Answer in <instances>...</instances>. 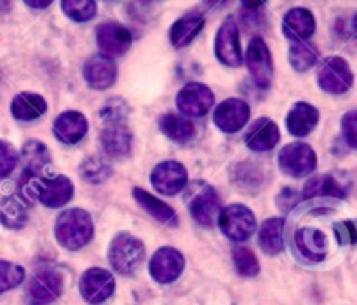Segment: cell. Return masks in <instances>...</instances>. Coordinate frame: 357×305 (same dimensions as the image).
Segmentation results:
<instances>
[{
    "label": "cell",
    "instance_id": "cell-1",
    "mask_svg": "<svg viewBox=\"0 0 357 305\" xmlns=\"http://www.w3.org/2000/svg\"><path fill=\"white\" fill-rule=\"evenodd\" d=\"M58 243L70 251H77L91 243L94 236L93 218L80 208H70L58 216L54 225Z\"/></svg>",
    "mask_w": 357,
    "mask_h": 305
},
{
    "label": "cell",
    "instance_id": "cell-2",
    "mask_svg": "<svg viewBox=\"0 0 357 305\" xmlns=\"http://www.w3.org/2000/svg\"><path fill=\"white\" fill-rule=\"evenodd\" d=\"M143 258H145V244L129 232L117 234L108 246V262L114 271L122 276L135 274Z\"/></svg>",
    "mask_w": 357,
    "mask_h": 305
},
{
    "label": "cell",
    "instance_id": "cell-3",
    "mask_svg": "<svg viewBox=\"0 0 357 305\" xmlns=\"http://www.w3.org/2000/svg\"><path fill=\"white\" fill-rule=\"evenodd\" d=\"M185 202H187L188 211L194 216L195 222L204 227H211L218 220L220 211H222L220 195L206 181H194L192 185H188Z\"/></svg>",
    "mask_w": 357,
    "mask_h": 305
},
{
    "label": "cell",
    "instance_id": "cell-4",
    "mask_svg": "<svg viewBox=\"0 0 357 305\" xmlns=\"http://www.w3.org/2000/svg\"><path fill=\"white\" fill-rule=\"evenodd\" d=\"M216 222L222 232L236 243H244L257 230V218L253 211L243 204H230L223 208Z\"/></svg>",
    "mask_w": 357,
    "mask_h": 305
},
{
    "label": "cell",
    "instance_id": "cell-5",
    "mask_svg": "<svg viewBox=\"0 0 357 305\" xmlns=\"http://www.w3.org/2000/svg\"><path fill=\"white\" fill-rule=\"evenodd\" d=\"M317 84L324 93L344 94L354 84V73L351 65L342 56H330L323 61L317 72Z\"/></svg>",
    "mask_w": 357,
    "mask_h": 305
},
{
    "label": "cell",
    "instance_id": "cell-6",
    "mask_svg": "<svg viewBox=\"0 0 357 305\" xmlns=\"http://www.w3.org/2000/svg\"><path fill=\"white\" fill-rule=\"evenodd\" d=\"M279 168L288 177H309L317 168V156L312 147L307 143H289L279 152Z\"/></svg>",
    "mask_w": 357,
    "mask_h": 305
},
{
    "label": "cell",
    "instance_id": "cell-7",
    "mask_svg": "<svg viewBox=\"0 0 357 305\" xmlns=\"http://www.w3.org/2000/svg\"><path fill=\"white\" fill-rule=\"evenodd\" d=\"M248 70H250L251 77L257 82L258 87L267 89L271 87L272 80H274V63H272V54L268 45L261 37H253L248 44L246 56H244Z\"/></svg>",
    "mask_w": 357,
    "mask_h": 305
},
{
    "label": "cell",
    "instance_id": "cell-8",
    "mask_svg": "<svg viewBox=\"0 0 357 305\" xmlns=\"http://www.w3.org/2000/svg\"><path fill=\"white\" fill-rule=\"evenodd\" d=\"M65 288V278L54 269L37 272L30 279L26 288V299L31 305H47L59 299Z\"/></svg>",
    "mask_w": 357,
    "mask_h": 305
},
{
    "label": "cell",
    "instance_id": "cell-9",
    "mask_svg": "<svg viewBox=\"0 0 357 305\" xmlns=\"http://www.w3.org/2000/svg\"><path fill=\"white\" fill-rule=\"evenodd\" d=\"M215 54L220 63L225 66L237 68L243 63V49H241L239 28H237L234 16H229L216 31Z\"/></svg>",
    "mask_w": 357,
    "mask_h": 305
},
{
    "label": "cell",
    "instance_id": "cell-10",
    "mask_svg": "<svg viewBox=\"0 0 357 305\" xmlns=\"http://www.w3.org/2000/svg\"><path fill=\"white\" fill-rule=\"evenodd\" d=\"M79 290L82 299L91 305L107 302L115 292V279L101 267H91L80 276Z\"/></svg>",
    "mask_w": 357,
    "mask_h": 305
},
{
    "label": "cell",
    "instance_id": "cell-11",
    "mask_svg": "<svg viewBox=\"0 0 357 305\" xmlns=\"http://www.w3.org/2000/svg\"><path fill=\"white\" fill-rule=\"evenodd\" d=\"M215 105V94L206 84L188 82L178 91L176 107L188 117H202Z\"/></svg>",
    "mask_w": 357,
    "mask_h": 305
},
{
    "label": "cell",
    "instance_id": "cell-12",
    "mask_svg": "<svg viewBox=\"0 0 357 305\" xmlns=\"http://www.w3.org/2000/svg\"><path fill=\"white\" fill-rule=\"evenodd\" d=\"M185 269V257L176 250V248L164 246L159 248L152 255L149 264V272L153 281L160 285H169L174 283L181 276Z\"/></svg>",
    "mask_w": 357,
    "mask_h": 305
},
{
    "label": "cell",
    "instance_id": "cell-13",
    "mask_svg": "<svg viewBox=\"0 0 357 305\" xmlns=\"http://www.w3.org/2000/svg\"><path fill=\"white\" fill-rule=\"evenodd\" d=\"M96 44L101 54L112 59L129 51L132 44V35L124 24L117 21H105L96 28Z\"/></svg>",
    "mask_w": 357,
    "mask_h": 305
},
{
    "label": "cell",
    "instance_id": "cell-14",
    "mask_svg": "<svg viewBox=\"0 0 357 305\" xmlns=\"http://www.w3.org/2000/svg\"><path fill=\"white\" fill-rule=\"evenodd\" d=\"M153 188L164 195H174L187 187L188 173L178 161H162L153 168L150 174Z\"/></svg>",
    "mask_w": 357,
    "mask_h": 305
},
{
    "label": "cell",
    "instance_id": "cell-15",
    "mask_svg": "<svg viewBox=\"0 0 357 305\" xmlns=\"http://www.w3.org/2000/svg\"><path fill=\"white\" fill-rule=\"evenodd\" d=\"M250 115L251 110L246 101L239 100V98H229L216 107L213 119L220 131L237 133L248 124Z\"/></svg>",
    "mask_w": 357,
    "mask_h": 305
},
{
    "label": "cell",
    "instance_id": "cell-16",
    "mask_svg": "<svg viewBox=\"0 0 357 305\" xmlns=\"http://www.w3.org/2000/svg\"><path fill=\"white\" fill-rule=\"evenodd\" d=\"M293 241H295V248L300 257L305 260L319 264L326 258L330 246H328V237L323 230L316 227H300L296 229Z\"/></svg>",
    "mask_w": 357,
    "mask_h": 305
},
{
    "label": "cell",
    "instance_id": "cell-17",
    "mask_svg": "<svg viewBox=\"0 0 357 305\" xmlns=\"http://www.w3.org/2000/svg\"><path fill=\"white\" fill-rule=\"evenodd\" d=\"M82 73L91 89L105 91L114 86V82L117 80V65L114 59L103 54H96L87 59Z\"/></svg>",
    "mask_w": 357,
    "mask_h": 305
},
{
    "label": "cell",
    "instance_id": "cell-18",
    "mask_svg": "<svg viewBox=\"0 0 357 305\" xmlns=\"http://www.w3.org/2000/svg\"><path fill=\"white\" fill-rule=\"evenodd\" d=\"M52 133L58 142L65 145H75L87 133L86 115L77 110L61 112L52 122Z\"/></svg>",
    "mask_w": 357,
    "mask_h": 305
},
{
    "label": "cell",
    "instance_id": "cell-19",
    "mask_svg": "<svg viewBox=\"0 0 357 305\" xmlns=\"http://www.w3.org/2000/svg\"><path fill=\"white\" fill-rule=\"evenodd\" d=\"M282 31L291 42H302L316 34V16L305 7H293L282 17Z\"/></svg>",
    "mask_w": 357,
    "mask_h": 305
},
{
    "label": "cell",
    "instance_id": "cell-20",
    "mask_svg": "<svg viewBox=\"0 0 357 305\" xmlns=\"http://www.w3.org/2000/svg\"><path fill=\"white\" fill-rule=\"evenodd\" d=\"M279 128L272 119L260 117L250 126L244 142H246L248 149L255 150V152H268L274 149L279 143Z\"/></svg>",
    "mask_w": 357,
    "mask_h": 305
},
{
    "label": "cell",
    "instance_id": "cell-21",
    "mask_svg": "<svg viewBox=\"0 0 357 305\" xmlns=\"http://www.w3.org/2000/svg\"><path fill=\"white\" fill-rule=\"evenodd\" d=\"M101 149L112 159L129 156L132 149V133L126 124H107L100 136Z\"/></svg>",
    "mask_w": 357,
    "mask_h": 305
},
{
    "label": "cell",
    "instance_id": "cell-22",
    "mask_svg": "<svg viewBox=\"0 0 357 305\" xmlns=\"http://www.w3.org/2000/svg\"><path fill=\"white\" fill-rule=\"evenodd\" d=\"M319 122V110L307 101H298L293 105L286 115V128L296 138L310 135Z\"/></svg>",
    "mask_w": 357,
    "mask_h": 305
},
{
    "label": "cell",
    "instance_id": "cell-23",
    "mask_svg": "<svg viewBox=\"0 0 357 305\" xmlns=\"http://www.w3.org/2000/svg\"><path fill=\"white\" fill-rule=\"evenodd\" d=\"M132 198L135 201L149 213L150 216L157 220L159 223H164V225L176 227L178 225V215L169 204H166L164 201H160L159 198L152 195L150 192L143 191V188L135 187L132 188Z\"/></svg>",
    "mask_w": 357,
    "mask_h": 305
},
{
    "label": "cell",
    "instance_id": "cell-24",
    "mask_svg": "<svg viewBox=\"0 0 357 305\" xmlns=\"http://www.w3.org/2000/svg\"><path fill=\"white\" fill-rule=\"evenodd\" d=\"M47 112V101L37 93H17L10 101V114L17 121H35Z\"/></svg>",
    "mask_w": 357,
    "mask_h": 305
},
{
    "label": "cell",
    "instance_id": "cell-25",
    "mask_svg": "<svg viewBox=\"0 0 357 305\" xmlns=\"http://www.w3.org/2000/svg\"><path fill=\"white\" fill-rule=\"evenodd\" d=\"M204 28V16L199 13H187L171 27L169 40L174 47H187Z\"/></svg>",
    "mask_w": 357,
    "mask_h": 305
},
{
    "label": "cell",
    "instance_id": "cell-26",
    "mask_svg": "<svg viewBox=\"0 0 357 305\" xmlns=\"http://www.w3.org/2000/svg\"><path fill=\"white\" fill-rule=\"evenodd\" d=\"M347 187L342 184L333 174H317L312 177L303 187V199L314 198H333L345 199L347 198Z\"/></svg>",
    "mask_w": 357,
    "mask_h": 305
},
{
    "label": "cell",
    "instance_id": "cell-27",
    "mask_svg": "<svg viewBox=\"0 0 357 305\" xmlns=\"http://www.w3.org/2000/svg\"><path fill=\"white\" fill-rule=\"evenodd\" d=\"M159 128L171 142L174 143H188L195 136V126L183 115L166 114L159 119Z\"/></svg>",
    "mask_w": 357,
    "mask_h": 305
},
{
    "label": "cell",
    "instance_id": "cell-28",
    "mask_svg": "<svg viewBox=\"0 0 357 305\" xmlns=\"http://www.w3.org/2000/svg\"><path fill=\"white\" fill-rule=\"evenodd\" d=\"M282 230H284V220L282 218H268L261 223L260 232H258V244L265 253L274 257L284 250Z\"/></svg>",
    "mask_w": 357,
    "mask_h": 305
},
{
    "label": "cell",
    "instance_id": "cell-29",
    "mask_svg": "<svg viewBox=\"0 0 357 305\" xmlns=\"http://www.w3.org/2000/svg\"><path fill=\"white\" fill-rule=\"evenodd\" d=\"M0 223L7 229H23L28 223V204L21 198H6L0 201Z\"/></svg>",
    "mask_w": 357,
    "mask_h": 305
},
{
    "label": "cell",
    "instance_id": "cell-30",
    "mask_svg": "<svg viewBox=\"0 0 357 305\" xmlns=\"http://www.w3.org/2000/svg\"><path fill=\"white\" fill-rule=\"evenodd\" d=\"M21 159H23L24 164V173L38 174L42 168L51 163V154H49V149L44 143L37 142V140H30L21 149Z\"/></svg>",
    "mask_w": 357,
    "mask_h": 305
},
{
    "label": "cell",
    "instance_id": "cell-31",
    "mask_svg": "<svg viewBox=\"0 0 357 305\" xmlns=\"http://www.w3.org/2000/svg\"><path fill=\"white\" fill-rule=\"evenodd\" d=\"M288 58L293 70H296V72H307V70L312 68L317 63L319 51H317L316 45L310 44L309 40L293 42L291 47H289Z\"/></svg>",
    "mask_w": 357,
    "mask_h": 305
},
{
    "label": "cell",
    "instance_id": "cell-32",
    "mask_svg": "<svg viewBox=\"0 0 357 305\" xmlns=\"http://www.w3.org/2000/svg\"><path fill=\"white\" fill-rule=\"evenodd\" d=\"M79 171H80V177H82L87 184H101V181L110 178L112 166L105 157L91 156L80 164Z\"/></svg>",
    "mask_w": 357,
    "mask_h": 305
},
{
    "label": "cell",
    "instance_id": "cell-33",
    "mask_svg": "<svg viewBox=\"0 0 357 305\" xmlns=\"http://www.w3.org/2000/svg\"><path fill=\"white\" fill-rule=\"evenodd\" d=\"M232 258L234 265H236V271L241 276H244V278H255L260 272V264H258L257 255L251 250H248L246 246L234 248Z\"/></svg>",
    "mask_w": 357,
    "mask_h": 305
},
{
    "label": "cell",
    "instance_id": "cell-34",
    "mask_svg": "<svg viewBox=\"0 0 357 305\" xmlns=\"http://www.w3.org/2000/svg\"><path fill=\"white\" fill-rule=\"evenodd\" d=\"M61 9L70 20L77 21V23H84L96 16V2L93 0H65L61 2Z\"/></svg>",
    "mask_w": 357,
    "mask_h": 305
},
{
    "label": "cell",
    "instance_id": "cell-35",
    "mask_svg": "<svg viewBox=\"0 0 357 305\" xmlns=\"http://www.w3.org/2000/svg\"><path fill=\"white\" fill-rule=\"evenodd\" d=\"M24 281V269L13 262L0 260V295Z\"/></svg>",
    "mask_w": 357,
    "mask_h": 305
},
{
    "label": "cell",
    "instance_id": "cell-36",
    "mask_svg": "<svg viewBox=\"0 0 357 305\" xmlns=\"http://www.w3.org/2000/svg\"><path fill=\"white\" fill-rule=\"evenodd\" d=\"M129 107L124 100H119L114 98L108 103H105V107L101 108V119H103L105 126L107 124H126V119H128Z\"/></svg>",
    "mask_w": 357,
    "mask_h": 305
},
{
    "label": "cell",
    "instance_id": "cell-37",
    "mask_svg": "<svg viewBox=\"0 0 357 305\" xmlns=\"http://www.w3.org/2000/svg\"><path fill=\"white\" fill-rule=\"evenodd\" d=\"M17 161H20V157H17L16 149L9 142L0 140V180L7 178L16 170Z\"/></svg>",
    "mask_w": 357,
    "mask_h": 305
},
{
    "label": "cell",
    "instance_id": "cell-38",
    "mask_svg": "<svg viewBox=\"0 0 357 305\" xmlns=\"http://www.w3.org/2000/svg\"><path fill=\"white\" fill-rule=\"evenodd\" d=\"M335 237L342 246H356L357 244V220H344L333 225Z\"/></svg>",
    "mask_w": 357,
    "mask_h": 305
},
{
    "label": "cell",
    "instance_id": "cell-39",
    "mask_svg": "<svg viewBox=\"0 0 357 305\" xmlns=\"http://www.w3.org/2000/svg\"><path fill=\"white\" fill-rule=\"evenodd\" d=\"M342 135L351 149L357 150V110H351L342 117Z\"/></svg>",
    "mask_w": 357,
    "mask_h": 305
},
{
    "label": "cell",
    "instance_id": "cell-40",
    "mask_svg": "<svg viewBox=\"0 0 357 305\" xmlns=\"http://www.w3.org/2000/svg\"><path fill=\"white\" fill-rule=\"evenodd\" d=\"M26 3L28 7H31V9H47L49 6H51V2H49V0H45V2H30V0H28V2H24Z\"/></svg>",
    "mask_w": 357,
    "mask_h": 305
},
{
    "label": "cell",
    "instance_id": "cell-41",
    "mask_svg": "<svg viewBox=\"0 0 357 305\" xmlns=\"http://www.w3.org/2000/svg\"><path fill=\"white\" fill-rule=\"evenodd\" d=\"M352 30H354V34H356V37H357V10H356L354 17H352Z\"/></svg>",
    "mask_w": 357,
    "mask_h": 305
}]
</instances>
